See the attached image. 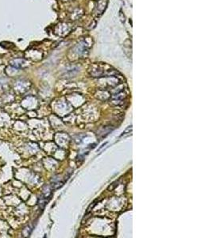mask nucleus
<instances>
[{"label":"nucleus","instance_id":"nucleus-1","mask_svg":"<svg viewBox=\"0 0 212 238\" xmlns=\"http://www.w3.org/2000/svg\"><path fill=\"white\" fill-rule=\"evenodd\" d=\"M11 65L15 68H20L25 65L26 63V60H23V59H14L11 62Z\"/></svg>","mask_w":212,"mask_h":238},{"label":"nucleus","instance_id":"nucleus-2","mask_svg":"<svg viewBox=\"0 0 212 238\" xmlns=\"http://www.w3.org/2000/svg\"><path fill=\"white\" fill-rule=\"evenodd\" d=\"M106 144H107V143H106H106H105V144H103V145H102V146H101V147H100V149H98V150H99V151H100V149H102V148H103V146H104V145H106Z\"/></svg>","mask_w":212,"mask_h":238}]
</instances>
